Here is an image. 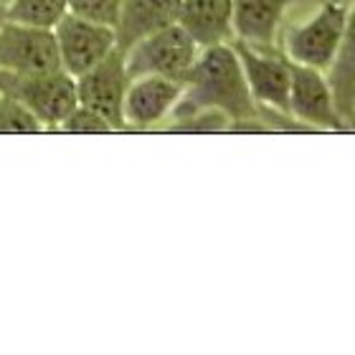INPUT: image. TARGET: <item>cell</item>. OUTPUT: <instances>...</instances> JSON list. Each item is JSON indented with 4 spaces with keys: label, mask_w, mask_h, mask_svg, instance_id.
<instances>
[{
    "label": "cell",
    "mask_w": 355,
    "mask_h": 355,
    "mask_svg": "<svg viewBox=\"0 0 355 355\" xmlns=\"http://www.w3.org/2000/svg\"><path fill=\"white\" fill-rule=\"evenodd\" d=\"M206 110L221 112L229 125L261 117L259 104L254 102L231 44L200 49L198 59L183 79V96L175 104L171 119H185Z\"/></svg>",
    "instance_id": "cell-1"
},
{
    "label": "cell",
    "mask_w": 355,
    "mask_h": 355,
    "mask_svg": "<svg viewBox=\"0 0 355 355\" xmlns=\"http://www.w3.org/2000/svg\"><path fill=\"white\" fill-rule=\"evenodd\" d=\"M350 0H320L318 13L279 33V49L292 64L327 71L348 26Z\"/></svg>",
    "instance_id": "cell-2"
},
{
    "label": "cell",
    "mask_w": 355,
    "mask_h": 355,
    "mask_svg": "<svg viewBox=\"0 0 355 355\" xmlns=\"http://www.w3.org/2000/svg\"><path fill=\"white\" fill-rule=\"evenodd\" d=\"M0 92L15 96L26 104L46 127V132H56V127L71 114L79 96H76V79L64 69L41 71V74H13L0 71Z\"/></svg>",
    "instance_id": "cell-3"
},
{
    "label": "cell",
    "mask_w": 355,
    "mask_h": 355,
    "mask_svg": "<svg viewBox=\"0 0 355 355\" xmlns=\"http://www.w3.org/2000/svg\"><path fill=\"white\" fill-rule=\"evenodd\" d=\"M200 53V46L193 41L180 23L140 38L132 49L125 51L127 74L132 76H168L183 82Z\"/></svg>",
    "instance_id": "cell-4"
},
{
    "label": "cell",
    "mask_w": 355,
    "mask_h": 355,
    "mask_svg": "<svg viewBox=\"0 0 355 355\" xmlns=\"http://www.w3.org/2000/svg\"><path fill=\"white\" fill-rule=\"evenodd\" d=\"M231 46L259 112L289 114V59L282 49H257L236 38Z\"/></svg>",
    "instance_id": "cell-5"
},
{
    "label": "cell",
    "mask_w": 355,
    "mask_h": 355,
    "mask_svg": "<svg viewBox=\"0 0 355 355\" xmlns=\"http://www.w3.org/2000/svg\"><path fill=\"white\" fill-rule=\"evenodd\" d=\"M132 76L127 74L125 51H114L104 56L96 67L76 76V96L79 104L94 110L112 125L114 132H127L125 125V94Z\"/></svg>",
    "instance_id": "cell-6"
},
{
    "label": "cell",
    "mask_w": 355,
    "mask_h": 355,
    "mask_svg": "<svg viewBox=\"0 0 355 355\" xmlns=\"http://www.w3.org/2000/svg\"><path fill=\"white\" fill-rule=\"evenodd\" d=\"M61 69L59 46L53 28L28 23L3 21L0 26V71L13 74H41Z\"/></svg>",
    "instance_id": "cell-7"
},
{
    "label": "cell",
    "mask_w": 355,
    "mask_h": 355,
    "mask_svg": "<svg viewBox=\"0 0 355 355\" xmlns=\"http://www.w3.org/2000/svg\"><path fill=\"white\" fill-rule=\"evenodd\" d=\"M53 36L59 46L61 69L76 79L79 74L96 67L104 56H110L117 49L114 28L104 23L89 21L76 13H67L56 26Z\"/></svg>",
    "instance_id": "cell-8"
},
{
    "label": "cell",
    "mask_w": 355,
    "mask_h": 355,
    "mask_svg": "<svg viewBox=\"0 0 355 355\" xmlns=\"http://www.w3.org/2000/svg\"><path fill=\"white\" fill-rule=\"evenodd\" d=\"M289 117L318 130H343L325 71L289 61Z\"/></svg>",
    "instance_id": "cell-9"
},
{
    "label": "cell",
    "mask_w": 355,
    "mask_h": 355,
    "mask_svg": "<svg viewBox=\"0 0 355 355\" xmlns=\"http://www.w3.org/2000/svg\"><path fill=\"white\" fill-rule=\"evenodd\" d=\"M183 96V82L168 76H135L125 94L127 130H153L171 119Z\"/></svg>",
    "instance_id": "cell-10"
},
{
    "label": "cell",
    "mask_w": 355,
    "mask_h": 355,
    "mask_svg": "<svg viewBox=\"0 0 355 355\" xmlns=\"http://www.w3.org/2000/svg\"><path fill=\"white\" fill-rule=\"evenodd\" d=\"M297 3H310V0H234L236 41H244L257 49H279L284 13Z\"/></svg>",
    "instance_id": "cell-11"
},
{
    "label": "cell",
    "mask_w": 355,
    "mask_h": 355,
    "mask_svg": "<svg viewBox=\"0 0 355 355\" xmlns=\"http://www.w3.org/2000/svg\"><path fill=\"white\" fill-rule=\"evenodd\" d=\"M178 23L200 46L231 44L234 33V0H180Z\"/></svg>",
    "instance_id": "cell-12"
},
{
    "label": "cell",
    "mask_w": 355,
    "mask_h": 355,
    "mask_svg": "<svg viewBox=\"0 0 355 355\" xmlns=\"http://www.w3.org/2000/svg\"><path fill=\"white\" fill-rule=\"evenodd\" d=\"M178 10H180V0H122L117 23H114L117 49L127 51L140 38L178 23Z\"/></svg>",
    "instance_id": "cell-13"
},
{
    "label": "cell",
    "mask_w": 355,
    "mask_h": 355,
    "mask_svg": "<svg viewBox=\"0 0 355 355\" xmlns=\"http://www.w3.org/2000/svg\"><path fill=\"white\" fill-rule=\"evenodd\" d=\"M325 76L333 89L335 110L340 114L343 125H355V0L350 3L348 26L343 33L340 49Z\"/></svg>",
    "instance_id": "cell-14"
},
{
    "label": "cell",
    "mask_w": 355,
    "mask_h": 355,
    "mask_svg": "<svg viewBox=\"0 0 355 355\" xmlns=\"http://www.w3.org/2000/svg\"><path fill=\"white\" fill-rule=\"evenodd\" d=\"M3 10L8 21L53 28L69 13V6L67 0H10Z\"/></svg>",
    "instance_id": "cell-15"
},
{
    "label": "cell",
    "mask_w": 355,
    "mask_h": 355,
    "mask_svg": "<svg viewBox=\"0 0 355 355\" xmlns=\"http://www.w3.org/2000/svg\"><path fill=\"white\" fill-rule=\"evenodd\" d=\"M46 127L15 96L0 92V135H41Z\"/></svg>",
    "instance_id": "cell-16"
},
{
    "label": "cell",
    "mask_w": 355,
    "mask_h": 355,
    "mask_svg": "<svg viewBox=\"0 0 355 355\" xmlns=\"http://www.w3.org/2000/svg\"><path fill=\"white\" fill-rule=\"evenodd\" d=\"M56 132L61 135H112V125L104 117H99L94 110H89L84 104H76L71 114H69L59 127Z\"/></svg>",
    "instance_id": "cell-17"
},
{
    "label": "cell",
    "mask_w": 355,
    "mask_h": 355,
    "mask_svg": "<svg viewBox=\"0 0 355 355\" xmlns=\"http://www.w3.org/2000/svg\"><path fill=\"white\" fill-rule=\"evenodd\" d=\"M69 13H76L89 21L104 23V26H112L117 23L119 8H122V0H67Z\"/></svg>",
    "instance_id": "cell-18"
},
{
    "label": "cell",
    "mask_w": 355,
    "mask_h": 355,
    "mask_svg": "<svg viewBox=\"0 0 355 355\" xmlns=\"http://www.w3.org/2000/svg\"><path fill=\"white\" fill-rule=\"evenodd\" d=\"M3 21H6V10L0 8V26H3Z\"/></svg>",
    "instance_id": "cell-19"
},
{
    "label": "cell",
    "mask_w": 355,
    "mask_h": 355,
    "mask_svg": "<svg viewBox=\"0 0 355 355\" xmlns=\"http://www.w3.org/2000/svg\"><path fill=\"white\" fill-rule=\"evenodd\" d=\"M8 3H10V0H0V8H6Z\"/></svg>",
    "instance_id": "cell-20"
}]
</instances>
